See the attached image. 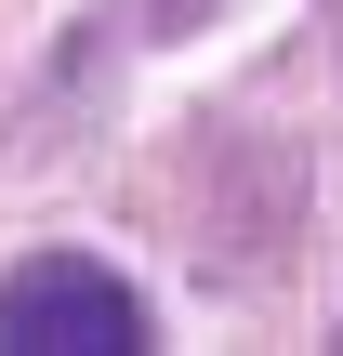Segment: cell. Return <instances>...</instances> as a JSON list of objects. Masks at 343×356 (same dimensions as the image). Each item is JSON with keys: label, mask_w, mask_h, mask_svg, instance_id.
<instances>
[{"label": "cell", "mask_w": 343, "mask_h": 356, "mask_svg": "<svg viewBox=\"0 0 343 356\" xmlns=\"http://www.w3.org/2000/svg\"><path fill=\"white\" fill-rule=\"evenodd\" d=\"M0 356H145V304L79 264V251H40L0 277Z\"/></svg>", "instance_id": "6da1fadb"}]
</instances>
